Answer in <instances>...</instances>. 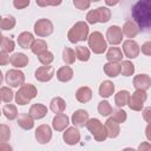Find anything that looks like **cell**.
<instances>
[{
  "mask_svg": "<svg viewBox=\"0 0 151 151\" xmlns=\"http://www.w3.org/2000/svg\"><path fill=\"white\" fill-rule=\"evenodd\" d=\"M132 18L144 32H151V0H138L131 11Z\"/></svg>",
  "mask_w": 151,
  "mask_h": 151,
  "instance_id": "6da1fadb",
  "label": "cell"
},
{
  "mask_svg": "<svg viewBox=\"0 0 151 151\" xmlns=\"http://www.w3.org/2000/svg\"><path fill=\"white\" fill-rule=\"evenodd\" d=\"M88 26L85 21H78L76 22L72 28L67 33V38L70 42L76 44L78 41H84L88 38Z\"/></svg>",
  "mask_w": 151,
  "mask_h": 151,
  "instance_id": "7a4b0ae2",
  "label": "cell"
},
{
  "mask_svg": "<svg viewBox=\"0 0 151 151\" xmlns=\"http://www.w3.org/2000/svg\"><path fill=\"white\" fill-rule=\"evenodd\" d=\"M38 91L34 85L32 84H24L20 86L18 92L15 93V101L19 105H26L28 104L33 98H35Z\"/></svg>",
  "mask_w": 151,
  "mask_h": 151,
  "instance_id": "3957f363",
  "label": "cell"
},
{
  "mask_svg": "<svg viewBox=\"0 0 151 151\" xmlns=\"http://www.w3.org/2000/svg\"><path fill=\"white\" fill-rule=\"evenodd\" d=\"M86 127L87 130L92 133L93 138L97 140V142H103L105 140L109 134H107V129L105 125L101 124V122L97 118H92V119H88L87 124H86Z\"/></svg>",
  "mask_w": 151,
  "mask_h": 151,
  "instance_id": "277c9868",
  "label": "cell"
},
{
  "mask_svg": "<svg viewBox=\"0 0 151 151\" xmlns=\"http://www.w3.org/2000/svg\"><path fill=\"white\" fill-rule=\"evenodd\" d=\"M87 41H88V47H91L92 52L96 54H101L107 48V44L104 39V35L100 32L91 33L90 37L87 38Z\"/></svg>",
  "mask_w": 151,
  "mask_h": 151,
  "instance_id": "5b68a950",
  "label": "cell"
},
{
  "mask_svg": "<svg viewBox=\"0 0 151 151\" xmlns=\"http://www.w3.org/2000/svg\"><path fill=\"white\" fill-rule=\"evenodd\" d=\"M146 98H147V94H146V91L145 90H136L130 96V99H129L127 105L133 111H142L143 105H144V101L146 100Z\"/></svg>",
  "mask_w": 151,
  "mask_h": 151,
  "instance_id": "8992f818",
  "label": "cell"
},
{
  "mask_svg": "<svg viewBox=\"0 0 151 151\" xmlns=\"http://www.w3.org/2000/svg\"><path fill=\"white\" fill-rule=\"evenodd\" d=\"M5 81L7 85H9L12 87L21 86L25 84V74L17 68L8 70L6 72V76H5Z\"/></svg>",
  "mask_w": 151,
  "mask_h": 151,
  "instance_id": "52a82bcc",
  "label": "cell"
},
{
  "mask_svg": "<svg viewBox=\"0 0 151 151\" xmlns=\"http://www.w3.org/2000/svg\"><path fill=\"white\" fill-rule=\"evenodd\" d=\"M34 33L38 37H47L53 33V24L48 19H39L34 24Z\"/></svg>",
  "mask_w": 151,
  "mask_h": 151,
  "instance_id": "ba28073f",
  "label": "cell"
},
{
  "mask_svg": "<svg viewBox=\"0 0 151 151\" xmlns=\"http://www.w3.org/2000/svg\"><path fill=\"white\" fill-rule=\"evenodd\" d=\"M123 31L118 26H110L106 31V39L111 45H118L123 41Z\"/></svg>",
  "mask_w": 151,
  "mask_h": 151,
  "instance_id": "9c48e42d",
  "label": "cell"
},
{
  "mask_svg": "<svg viewBox=\"0 0 151 151\" xmlns=\"http://www.w3.org/2000/svg\"><path fill=\"white\" fill-rule=\"evenodd\" d=\"M35 139L40 143V144H46L51 140L52 138V130L48 125L46 124H42V125H39L35 130Z\"/></svg>",
  "mask_w": 151,
  "mask_h": 151,
  "instance_id": "30bf717a",
  "label": "cell"
},
{
  "mask_svg": "<svg viewBox=\"0 0 151 151\" xmlns=\"http://www.w3.org/2000/svg\"><path fill=\"white\" fill-rule=\"evenodd\" d=\"M54 76V68L52 66H48V65H44L41 67H38L35 73H34V77L38 81H41V83H45V81H48L53 78Z\"/></svg>",
  "mask_w": 151,
  "mask_h": 151,
  "instance_id": "8fae6325",
  "label": "cell"
},
{
  "mask_svg": "<svg viewBox=\"0 0 151 151\" xmlns=\"http://www.w3.org/2000/svg\"><path fill=\"white\" fill-rule=\"evenodd\" d=\"M123 52L124 54L130 58V59H133V58H137L139 52H140V48L138 46V44L134 41V40H131V39H127L123 42Z\"/></svg>",
  "mask_w": 151,
  "mask_h": 151,
  "instance_id": "7c38bea8",
  "label": "cell"
},
{
  "mask_svg": "<svg viewBox=\"0 0 151 151\" xmlns=\"http://www.w3.org/2000/svg\"><path fill=\"white\" fill-rule=\"evenodd\" d=\"M63 138H64V142L68 145H76L77 143L80 142V132L79 130L77 129V126H73V127H68L64 134H63Z\"/></svg>",
  "mask_w": 151,
  "mask_h": 151,
  "instance_id": "4fadbf2b",
  "label": "cell"
},
{
  "mask_svg": "<svg viewBox=\"0 0 151 151\" xmlns=\"http://www.w3.org/2000/svg\"><path fill=\"white\" fill-rule=\"evenodd\" d=\"M90 117H88V113L87 111L85 110H77L72 117H71V120H72V124L77 127H84L86 126L87 122H88Z\"/></svg>",
  "mask_w": 151,
  "mask_h": 151,
  "instance_id": "5bb4252c",
  "label": "cell"
},
{
  "mask_svg": "<svg viewBox=\"0 0 151 151\" xmlns=\"http://www.w3.org/2000/svg\"><path fill=\"white\" fill-rule=\"evenodd\" d=\"M133 86L136 90H149L151 87V78L147 74H138L133 78Z\"/></svg>",
  "mask_w": 151,
  "mask_h": 151,
  "instance_id": "9a60e30c",
  "label": "cell"
},
{
  "mask_svg": "<svg viewBox=\"0 0 151 151\" xmlns=\"http://www.w3.org/2000/svg\"><path fill=\"white\" fill-rule=\"evenodd\" d=\"M68 117L65 113H57V116L52 120V126L55 131H63L68 125Z\"/></svg>",
  "mask_w": 151,
  "mask_h": 151,
  "instance_id": "2e32d148",
  "label": "cell"
},
{
  "mask_svg": "<svg viewBox=\"0 0 151 151\" xmlns=\"http://www.w3.org/2000/svg\"><path fill=\"white\" fill-rule=\"evenodd\" d=\"M122 31H123V33H124L127 38H134V37L138 34V32H139V27H138V25H137L134 21L127 20V21L123 25Z\"/></svg>",
  "mask_w": 151,
  "mask_h": 151,
  "instance_id": "e0dca14e",
  "label": "cell"
},
{
  "mask_svg": "<svg viewBox=\"0 0 151 151\" xmlns=\"http://www.w3.org/2000/svg\"><path fill=\"white\" fill-rule=\"evenodd\" d=\"M34 42V37L29 32H22L18 37V44L22 48H31Z\"/></svg>",
  "mask_w": 151,
  "mask_h": 151,
  "instance_id": "ac0fdd59",
  "label": "cell"
},
{
  "mask_svg": "<svg viewBox=\"0 0 151 151\" xmlns=\"http://www.w3.org/2000/svg\"><path fill=\"white\" fill-rule=\"evenodd\" d=\"M9 63L12 64V66L20 68V67H25L28 64V57L24 53H14L13 55H11Z\"/></svg>",
  "mask_w": 151,
  "mask_h": 151,
  "instance_id": "d6986e66",
  "label": "cell"
},
{
  "mask_svg": "<svg viewBox=\"0 0 151 151\" xmlns=\"http://www.w3.org/2000/svg\"><path fill=\"white\" fill-rule=\"evenodd\" d=\"M92 98V91L90 87L87 86H83V87H79L76 92V99L79 101V103H87L90 101Z\"/></svg>",
  "mask_w": 151,
  "mask_h": 151,
  "instance_id": "ffe728a7",
  "label": "cell"
},
{
  "mask_svg": "<svg viewBox=\"0 0 151 151\" xmlns=\"http://www.w3.org/2000/svg\"><path fill=\"white\" fill-rule=\"evenodd\" d=\"M34 119H41L47 114V107L42 104H34L31 106L29 112H28Z\"/></svg>",
  "mask_w": 151,
  "mask_h": 151,
  "instance_id": "44dd1931",
  "label": "cell"
},
{
  "mask_svg": "<svg viewBox=\"0 0 151 151\" xmlns=\"http://www.w3.org/2000/svg\"><path fill=\"white\" fill-rule=\"evenodd\" d=\"M34 118L29 113H21L18 118V125L24 130H31L34 126Z\"/></svg>",
  "mask_w": 151,
  "mask_h": 151,
  "instance_id": "7402d4cb",
  "label": "cell"
},
{
  "mask_svg": "<svg viewBox=\"0 0 151 151\" xmlns=\"http://www.w3.org/2000/svg\"><path fill=\"white\" fill-rule=\"evenodd\" d=\"M105 126L107 129V134L110 138H116L119 132H120V127H119V123H117L112 117L109 118L105 122Z\"/></svg>",
  "mask_w": 151,
  "mask_h": 151,
  "instance_id": "603a6c76",
  "label": "cell"
},
{
  "mask_svg": "<svg viewBox=\"0 0 151 151\" xmlns=\"http://www.w3.org/2000/svg\"><path fill=\"white\" fill-rule=\"evenodd\" d=\"M114 92V85L110 80H105L99 86V96L103 98H109Z\"/></svg>",
  "mask_w": 151,
  "mask_h": 151,
  "instance_id": "cb8c5ba5",
  "label": "cell"
},
{
  "mask_svg": "<svg viewBox=\"0 0 151 151\" xmlns=\"http://www.w3.org/2000/svg\"><path fill=\"white\" fill-rule=\"evenodd\" d=\"M94 14H96L97 22H107L111 19V11L107 7H104V6L96 8Z\"/></svg>",
  "mask_w": 151,
  "mask_h": 151,
  "instance_id": "d4e9b609",
  "label": "cell"
},
{
  "mask_svg": "<svg viewBox=\"0 0 151 151\" xmlns=\"http://www.w3.org/2000/svg\"><path fill=\"white\" fill-rule=\"evenodd\" d=\"M57 78L59 81L66 83L73 78V70L70 66H63L57 71Z\"/></svg>",
  "mask_w": 151,
  "mask_h": 151,
  "instance_id": "484cf974",
  "label": "cell"
},
{
  "mask_svg": "<svg viewBox=\"0 0 151 151\" xmlns=\"http://www.w3.org/2000/svg\"><path fill=\"white\" fill-rule=\"evenodd\" d=\"M106 59L111 63H119L123 60V52L119 47H110L106 53Z\"/></svg>",
  "mask_w": 151,
  "mask_h": 151,
  "instance_id": "4316f807",
  "label": "cell"
},
{
  "mask_svg": "<svg viewBox=\"0 0 151 151\" xmlns=\"http://www.w3.org/2000/svg\"><path fill=\"white\" fill-rule=\"evenodd\" d=\"M50 109L54 112V113H63L66 109V103L63 98L60 97H55L51 100L50 103Z\"/></svg>",
  "mask_w": 151,
  "mask_h": 151,
  "instance_id": "83f0119b",
  "label": "cell"
},
{
  "mask_svg": "<svg viewBox=\"0 0 151 151\" xmlns=\"http://www.w3.org/2000/svg\"><path fill=\"white\" fill-rule=\"evenodd\" d=\"M103 70H104V72H105L106 76H109V77H117L120 73L122 67H120V65L118 63H111V61H109L107 64L104 65V68Z\"/></svg>",
  "mask_w": 151,
  "mask_h": 151,
  "instance_id": "f1b7e54d",
  "label": "cell"
},
{
  "mask_svg": "<svg viewBox=\"0 0 151 151\" xmlns=\"http://www.w3.org/2000/svg\"><path fill=\"white\" fill-rule=\"evenodd\" d=\"M129 99H130V93L126 91V90H123V91H119L116 97H114V103L118 107H123L125 105H127L129 103Z\"/></svg>",
  "mask_w": 151,
  "mask_h": 151,
  "instance_id": "f546056e",
  "label": "cell"
},
{
  "mask_svg": "<svg viewBox=\"0 0 151 151\" xmlns=\"http://www.w3.org/2000/svg\"><path fill=\"white\" fill-rule=\"evenodd\" d=\"M2 113L9 120H13V119L18 118V110H17V106L13 105V104H6L2 107Z\"/></svg>",
  "mask_w": 151,
  "mask_h": 151,
  "instance_id": "4dcf8cb0",
  "label": "cell"
},
{
  "mask_svg": "<svg viewBox=\"0 0 151 151\" xmlns=\"http://www.w3.org/2000/svg\"><path fill=\"white\" fill-rule=\"evenodd\" d=\"M31 50H32V52H33L34 54L39 55V54L44 53L45 51H47V44H46V41L42 40V39H37V40H34V42H33Z\"/></svg>",
  "mask_w": 151,
  "mask_h": 151,
  "instance_id": "1f68e13d",
  "label": "cell"
},
{
  "mask_svg": "<svg viewBox=\"0 0 151 151\" xmlns=\"http://www.w3.org/2000/svg\"><path fill=\"white\" fill-rule=\"evenodd\" d=\"M76 58H77L76 51H73V50L70 48V47H65V48H64V51H63V60H64L67 65L73 64V63L76 61Z\"/></svg>",
  "mask_w": 151,
  "mask_h": 151,
  "instance_id": "d6a6232c",
  "label": "cell"
},
{
  "mask_svg": "<svg viewBox=\"0 0 151 151\" xmlns=\"http://www.w3.org/2000/svg\"><path fill=\"white\" fill-rule=\"evenodd\" d=\"M120 67H122L120 73H122L123 76H125V77H130V76H132L133 72H134V65H133L130 60H124V61H122Z\"/></svg>",
  "mask_w": 151,
  "mask_h": 151,
  "instance_id": "836d02e7",
  "label": "cell"
},
{
  "mask_svg": "<svg viewBox=\"0 0 151 151\" xmlns=\"http://www.w3.org/2000/svg\"><path fill=\"white\" fill-rule=\"evenodd\" d=\"M1 51L2 52H6V53H9L14 50V41L7 37H1Z\"/></svg>",
  "mask_w": 151,
  "mask_h": 151,
  "instance_id": "e575fe53",
  "label": "cell"
},
{
  "mask_svg": "<svg viewBox=\"0 0 151 151\" xmlns=\"http://www.w3.org/2000/svg\"><path fill=\"white\" fill-rule=\"evenodd\" d=\"M76 55L80 61H87L90 59V51L87 47L78 46L76 47Z\"/></svg>",
  "mask_w": 151,
  "mask_h": 151,
  "instance_id": "d590c367",
  "label": "cell"
},
{
  "mask_svg": "<svg viewBox=\"0 0 151 151\" xmlns=\"http://www.w3.org/2000/svg\"><path fill=\"white\" fill-rule=\"evenodd\" d=\"M98 112L104 116V117H107L112 113V106L110 105V103L107 100H103L98 104Z\"/></svg>",
  "mask_w": 151,
  "mask_h": 151,
  "instance_id": "8d00e7d4",
  "label": "cell"
},
{
  "mask_svg": "<svg viewBox=\"0 0 151 151\" xmlns=\"http://www.w3.org/2000/svg\"><path fill=\"white\" fill-rule=\"evenodd\" d=\"M0 26H1V29H2V31L12 29V28L15 26V19H14V17H11V15H9V17L2 18Z\"/></svg>",
  "mask_w": 151,
  "mask_h": 151,
  "instance_id": "74e56055",
  "label": "cell"
},
{
  "mask_svg": "<svg viewBox=\"0 0 151 151\" xmlns=\"http://www.w3.org/2000/svg\"><path fill=\"white\" fill-rule=\"evenodd\" d=\"M0 97L4 103H11V100L13 99V91L9 87L4 86L0 88Z\"/></svg>",
  "mask_w": 151,
  "mask_h": 151,
  "instance_id": "f35d334b",
  "label": "cell"
},
{
  "mask_svg": "<svg viewBox=\"0 0 151 151\" xmlns=\"http://www.w3.org/2000/svg\"><path fill=\"white\" fill-rule=\"evenodd\" d=\"M38 59H39V61L42 65H50L53 61L54 57H53V53H51L50 51H45L44 53H41V54L38 55Z\"/></svg>",
  "mask_w": 151,
  "mask_h": 151,
  "instance_id": "ab89813d",
  "label": "cell"
},
{
  "mask_svg": "<svg viewBox=\"0 0 151 151\" xmlns=\"http://www.w3.org/2000/svg\"><path fill=\"white\" fill-rule=\"evenodd\" d=\"M11 137V130L7 125L1 124L0 125V142H7Z\"/></svg>",
  "mask_w": 151,
  "mask_h": 151,
  "instance_id": "60d3db41",
  "label": "cell"
},
{
  "mask_svg": "<svg viewBox=\"0 0 151 151\" xmlns=\"http://www.w3.org/2000/svg\"><path fill=\"white\" fill-rule=\"evenodd\" d=\"M112 118L117 122V123H124L125 120H126V118H127V116H126V112L124 111V110H117V111H114L113 113H112Z\"/></svg>",
  "mask_w": 151,
  "mask_h": 151,
  "instance_id": "b9f144b4",
  "label": "cell"
},
{
  "mask_svg": "<svg viewBox=\"0 0 151 151\" xmlns=\"http://www.w3.org/2000/svg\"><path fill=\"white\" fill-rule=\"evenodd\" d=\"M63 0H35L37 5L40 7H46V6H59Z\"/></svg>",
  "mask_w": 151,
  "mask_h": 151,
  "instance_id": "7bdbcfd3",
  "label": "cell"
},
{
  "mask_svg": "<svg viewBox=\"0 0 151 151\" xmlns=\"http://www.w3.org/2000/svg\"><path fill=\"white\" fill-rule=\"evenodd\" d=\"M73 5L76 8L80 9V11H84V9H87L91 5V0H73Z\"/></svg>",
  "mask_w": 151,
  "mask_h": 151,
  "instance_id": "ee69618b",
  "label": "cell"
},
{
  "mask_svg": "<svg viewBox=\"0 0 151 151\" xmlns=\"http://www.w3.org/2000/svg\"><path fill=\"white\" fill-rule=\"evenodd\" d=\"M28 5H29V0H13V6L17 9L26 8Z\"/></svg>",
  "mask_w": 151,
  "mask_h": 151,
  "instance_id": "f6af8a7d",
  "label": "cell"
},
{
  "mask_svg": "<svg viewBox=\"0 0 151 151\" xmlns=\"http://www.w3.org/2000/svg\"><path fill=\"white\" fill-rule=\"evenodd\" d=\"M86 20H87V22H88V24H91V25L97 24V19H96L94 9H91V11L87 13V15H86Z\"/></svg>",
  "mask_w": 151,
  "mask_h": 151,
  "instance_id": "bcb514c9",
  "label": "cell"
},
{
  "mask_svg": "<svg viewBox=\"0 0 151 151\" xmlns=\"http://www.w3.org/2000/svg\"><path fill=\"white\" fill-rule=\"evenodd\" d=\"M142 52L145 54V55H151V41H146L142 45Z\"/></svg>",
  "mask_w": 151,
  "mask_h": 151,
  "instance_id": "7dc6e473",
  "label": "cell"
},
{
  "mask_svg": "<svg viewBox=\"0 0 151 151\" xmlns=\"http://www.w3.org/2000/svg\"><path fill=\"white\" fill-rule=\"evenodd\" d=\"M143 119L147 123H151V106H147L143 110Z\"/></svg>",
  "mask_w": 151,
  "mask_h": 151,
  "instance_id": "c3c4849f",
  "label": "cell"
},
{
  "mask_svg": "<svg viewBox=\"0 0 151 151\" xmlns=\"http://www.w3.org/2000/svg\"><path fill=\"white\" fill-rule=\"evenodd\" d=\"M9 59H11V57H8L6 52H2L1 51V53H0V65L4 66L6 64H8L9 63Z\"/></svg>",
  "mask_w": 151,
  "mask_h": 151,
  "instance_id": "681fc988",
  "label": "cell"
},
{
  "mask_svg": "<svg viewBox=\"0 0 151 151\" xmlns=\"http://www.w3.org/2000/svg\"><path fill=\"white\" fill-rule=\"evenodd\" d=\"M138 150H139V151H150V150H151V144L147 143V142H144V143H142V144L138 146Z\"/></svg>",
  "mask_w": 151,
  "mask_h": 151,
  "instance_id": "f907efd6",
  "label": "cell"
},
{
  "mask_svg": "<svg viewBox=\"0 0 151 151\" xmlns=\"http://www.w3.org/2000/svg\"><path fill=\"white\" fill-rule=\"evenodd\" d=\"M145 136L151 142V123H149L147 126H146V129H145Z\"/></svg>",
  "mask_w": 151,
  "mask_h": 151,
  "instance_id": "816d5d0a",
  "label": "cell"
},
{
  "mask_svg": "<svg viewBox=\"0 0 151 151\" xmlns=\"http://www.w3.org/2000/svg\"><path fill=\"white\" fill-rule=\"evenodd\" d=\"M0 150L1 151H9V150H12V147L9 146V145H6V142H1V144H0Z\"/></svg>",
  "mask_w": 151,
  "mask_h": 151,
  "instance_id": "f5cc1de1",
  "label": "cell"
},
{
  "mask_svg": "<svg viewBox=\"0 0 151 151\" xmlns=\"http://www.w3.org/2000/svg\"><path fill=\"white\" fill-rule=\"evenodd\" d=\"M119 2V0H105V4L107 5V6H114V5H117Z\"/></svg>",
  "mask_w": 151,
  "mask_h": 151,
  "instance_id": "db71d44e",
  "label": "cell"
},
{
  "mask_svg": "<svg viewBox=\"0 0 151 151\" xmlns=\"http://www.w3.org/2000/svg\"><path fill=\"white\" fill-rule=\"evenodd\" d=\"M92 2H98V1H100V0H91Z\"/></svg>",
  "mask_w": 151,
  "mask_h": 151,
  "instance_id": "11a10c76",
  "label": "cell"
}]
</instances>
